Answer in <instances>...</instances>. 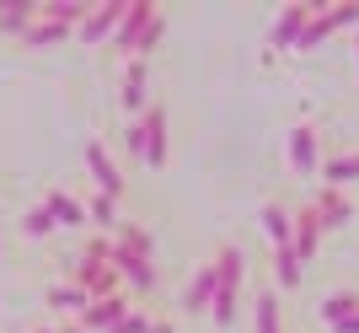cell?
<instances>
[{
	"mask_svg": "<svg viewBox=\"0 0 359 333\" xmlns=\"http://www.w3.org/2000/svg\"><path fill=\"white\" fill-rule=\"evenodd\" d=\"M215 263V301H210V318L215 328H231L241 312V280H247V247L241 242H220V253L210 258Z\"/></svg>",
	"mask_w": 359,
	"mask_h": 333,
	"instance_id": "1",
	"label": "cell"
},
{
	"mask_svg": "<svg viewBox=\"0 0 359 333\" xmlns=\"http://www.w3.org/2000/svg\"><path fill=\"white\" fill-rule=\"evenodd\" d=\"M65 280H70L75 290H86V301H102V296H118V274H113V263L97 253H75L65 258Z\"/></svg>",
	"mask_w": 359,
	"mask_h": 333,
	"instance_id": "2",
	"label": "cell"
},
{
	"mask_svg": "<svg viewBox=\"0 0 359 333\" xmlns=\"http://www.w3.org/2000/svg\"><path fill=\"white\" fill-rule=\"evenodd\" d=\"M344 27H359V6H354V0H332V6H316L311 22L300 27L295 48H300V54H311V48H322L332 32H344Z\"/></svg>",
	"mask_w": 359,
	"mask_h": 333,
	"instance_id": "3",
	"label": "cell"
},
{
	"mask_svg": "<svg viewBox=\"0 0 359 333\" xmlns=\"http://www.w3.org/2000/svg\"><path fill=\"white\" fill-rule=\"evenodd\" d=\"M140 135H145L140 162H145L150 172H161V166L172 162V107H166V103H150L145 113H140Z\"/></svg>",
	"mask_w": 359,
	"mask_h": 333,
	"instance_id": "4",
	"label": "cell"
},
{
	"mask_svg": "<svg viewBox=\"0 0 359 333\" xmlns=\"http://www.w3.org/2000/svg\"><path fill=\"white\" fill-rule=\"evenodd\" d=\"M156 16H161V6H156V0H123V16H118V27H113V38H107V44L118 48L123 60H135Z\"/></svg>",
	"mask_w": 359,
	"mask_h": 333,
	"instance_id": "5",
	"label": "cell"
},
{
	"mask_svg": "<svg viewBox=\"0 0 359 333\" xmlns=\"http://www.w3.org/2000/svg\"><path fill=\"white\" fill-rule=\"evenodd\" d=\"M86 178L97 183V194H107V199H118V204H123L129 178H123V166L113 162V151H107L102 140H86Z\"/></svg>",
	"mask_w": 359,
	"mask_h": 333,
	"instance_id": "6",
	"label": "cell"
},
{
	"mask_svg": "<svg viewBox=\"0 0 359 333\" xmlns=\"http://www.w3.org/2000/svg\"><path fill=\"white\" fill-rule=\"evenodd\" d=\"M118 107L129 119H140L150 107V60H123V76H118Z\"/></svg>",
	"mask_w": 359,
	"mask_h": 333,
	"instance_id": "7",
	"label": "cell"
},
{
	"mask_svg": "<svg viewBox=\"0 0 359 333\" xmlns=\"http://www.w3.org/2000/svg\"><path fill=\"white\" fill-rule=\"evenodd\" d=\"M118 16H123V0H97V6L86 11V22L75 27V38H81L86 48H102L107 38H113V27H118Z\"/></svg>",
	"mask_w": 359,
	"mask_h": 333,
	"instance_id": "8",
	"label": "cell"
},
{
	"mask_svg": "<svg viewBox=\"0 0 359 333\" xmlns=\"http://www.w3.org/2000/svg\"><path fill=\"white\" fill-rule=\"evenodd\" d=\"M306 210L316 215V226H322V237H327V231H338V226H348V221H354V199L338 194V188H322V194L306 199Z\"/></svg>",
	"mask_w": 359,
	"mask_h": 333,
	"instance_id": "9",
	"label": "cell"
},
{
	"mask_svg": "<svg viewBox=\"0 0 359 333\" xmlns=\"http://www.w3.org/2000/svg\"><path fill=\"white\" fill-rule=\"evenodd\" d=\"M311 11H316V0H295V6H285V11H279V22H273V32H269V54L295 48V38H300V27L311 22Z\"/></svg>",
	"mask_w": 359,
	"mask_h": 333,
	"instance_id": "10",
	"label": "cell"
},
{
	"mask_svg": "<svg viewBox=\"0 0 359 333\" xmlns=\"http://www.w3.org/2000/svg\"><path fill=\"white\" fill-rule=\"evenodd\" d=\"M129 306H135V301H129V296L118 290V296L86 301V312H81L75 322H81V333H107V328H118V322H123V312H129Z\"/></svg>",
	"mask_w": 359,
	"mask_h": 333,
	"instance_id": "11",
	"label": "cell"
},
{
	"mask_svg": "<svg viewBox=\"0 0 359 333\" xmlns=\"http://www.w3.org/2000/svg\"><path fill=\"white\" fill-rule=\"evenodd\" d=\"M316 135H322L316 124H295V129H290L285 151H290V166H295V172H316V166H322V145H316Z\"/></svg>",
	"mask_w": 359,
	"mask_h": 333,
	"instance_id": "12",
	"label": "cell"
},
{
	"mask_svg": "<svg viewBox=\"0 0 359 333\" xmlns=\"http://www.w3.org/2000/svg\"><path fill=\"white\" fill-rule=\"evenodd\" d=\"M48 215H54V226H65V231H86V204L75 194H65V188H43V199H38Z\"/></svg>",
	"mask_w": 359,
	"mask_h": 333,
	"instance_id": "13",
	"label": "cell"
},
{
	"mask_svg": "<svg viewBox=\"0 0 359 333\" xmlns=\"http://www.w3.org/2000/svg\"><path fill=\"white\" fill-rule=\"evenodd\" d=\"M257 226H263V237H269L273 247H285L290 231H295V204H290V199H269V204L257 210Z\"/></svg>",
	"mask_w": 359,
	"mask_h": 333,
	"instance_id": "14",
	"label": "cell"
},
{
	"mask_svg": "<svg viewBox=\"0 0 359 333\" xmlns=\"http://www.w3.org/2000/svg\"><path fill=\"white\" fill-rule=\"evenodd\" d=\"M316 247H322V226H316V215L300 204V210H295V231H290V253H295L300 263H311Z\"/></svg>",
	"mask_w": 359,
	"mask_h": 333,
	"instance_id": "15",
	"label": "cell"
},
{
	"mask_svg": "<svg viewBox=\"0 0 359 333\" xmlns=\"http://www.w3.org/2000/svg\"><path fill=\"white\" fill-rule=\"evenodd\" d=\"M322 178H327V188H338L344 194L348 183H359V151H338V156H322V166H316Z\"/></svg>",
	"mask_w": 359,
	"mask_h": 333,
	"instance_id": "16",
	"label": "cell"
},
{
	"mask_svg": "<svg viewBox=\"0 0 359 333\" xmlns=\"http://www.w3.org/2000/svg\"><path fill=\"white\" fill-rule=\"evenodd\" d=\"M210 301H215V263H198L182 290V312H210Z\"/></svg>",
	"mask_w": 359,
	"mask_h": 333,
	"instance_id": "17",
	"label": "cell"
},
{
	"mask_svg": "<svg viewBox=\"0 0 359 333\" xmlns=\"http://www.w3.org/2000/svg\"><path fill=\"white\" fill-rule=\"evenodd\" d=\"M359 312V290H327V296H322V306H316V318L327 322V333L338 328V322H348Z\"/></svg>",
	"mask_w": 359,
	"mask_h": 333,
	"instance_id": "18",
	"label": "cell"
},
{
	"mask_svg": "<svg viewBox=\"0 0 359 333\" xmlns=\"http://www.w3.org/2000/svg\"><path fill=\"white\" fill-rule=\"evenodd\" d=\"M252 333H285V306H279V290H257V301H252Z\"/></svg>",
	"mask_w": 359,
	"mask_h": 333,
	"instance_id": "19",
	"label": "cell"
},
{
	"mask_svg": "<svg viewBox=\"0 0 359 333\" xmlns=\"http://www.w3.org/2000/svg\"><path fill=\"white\" fill-rule=\"evenodd\" d=\"M32 22H38V0H6L0 6V32L6 38H22Z\"/></svg>",
	"mask_w": 359,
	"mask_h": 333,
	"instance_id": "20",
	"label": "cell"
},
{
	"mask_svg": "<svg viewBox=\"0 0 359 333\" xmlns=\"http://www.w3.org/2000/svg\"><path fill=\"white\" fill-rule=\"evenodd\" d=\"M113 242L123 247V253H135V258H150L156 263V237H150L140 221H118V231H113Z\"/></svg>",
	"mask_w": 359,
	"mask_h": 333,
	"instance_id": "21",
	"label": "cell"
},
{
	"mask_svg": "<svg viewBox=\"0 0 359 333\" xmlns=\"http://www.w3.org/2000/svg\"><path fill=\"white\" fill-rule=\"evenodd\" d=\"M75 27H65V22H48V16H38L27 32H22V44L27 48H54V44H70Z\"/></svg>",
	"mask_w": 359,
	"mask_h": 333,
	"instance_id": "22",
	"label": "cell"
},
{
	"mask_svg": "<svg viewBox=\"0 0 359 333\" xmlns=\"http://www.w3.org/2000/svg\"><path fill=\"white\" fill-rule=\"evenodd\" d=\"M118 199H107V194H91L86 199V226H97L102 231V237H113V231H118Z\"/></svg>",
	"mask_w": 359,
	"mask_h": 333,
	"instance_id": "23",
	"label": "cell"
},
{
	"mask_svg": "<svg viewBox=\"0 0 359 333\" xmlns=\"http://www.w3.org/2000/svg\"><path fill=\"white\" fill-rule=\"evenodd\" d=\"M43 301L54 306V312H70V318H81V312H86V290H75L70 280H54V285L43 290Z\"/></svg>",
	"mask_w": 359,
	"mask_h": 333,
	"instance_id": "24",
	"label": "cell"
},
{
	"mask_svg": "<svg viewBox=\"0 0 359 333\" xmlns=\"http://www.w3.org/2000/svg\"><path fill=\"white\" fill-rule=\"evenodd\" d=\"M107 333H172V322L150 318V306H129L123 322H118V328H107Z\"/></svg>",
	"mask_w": 359,
	"mask_h": 333,
	"instance_id": "25",
	"label": "cell"
},
{
	"mask_svg": "<svg viewBox=\"0 0 359 333\" xmlns=\"http://www.w3.org/2000/svg\"><path fill=\"white\" fill-rule=\"evenodd\" d=\"M295 285H300V258L285 242V247H273V290H295Z\"/></svg>",
	"mask_w": 359,
	"mask_h": 333,
	"instance_id": "26",
	"label": "cell"
},
{
	"mask_svg": "<svg viewBox=\"0 0 359 333\" xmlns=\"http://www.w3.org/2000/svg\"><path fill=\"white\" fill-rule=\"evenodd\" d=\"M54 231L60 226H54V215H48L43 204H32V210L22 215V237H32V242H38V237H54Z\"/></svg>",
	"mask_w": 359,
	"mask_h": 333,
	"instance_id": "27",
	"label": "cell"
},
{
	"mask_svg": "<svg viewBox=\"0 0 359 333\" xmlns=\"http://www.w3.org/2000/svg\"><path fill=\"white\" fill-rule=\"evenodd\" d=\"M123 151H129V156H140V151H145V135H140V119H129V129H123Z\"/></svg>",
	"mask_w": 359,
	"mask_h": 333,
	"instance_id": "28",
	"label": "cell"
},
{
	"mask_svg": "<svg viewBox=\"0 0 359 333\" xmlns=\"http://www.w3.org/2000/svg\"><path fill=\"white\" fill-rule=\"evenodd\" d=\"M332 333H359V312H354V318H348V322H338V328H332Z\"/></svg>",
	"mask_w": 359,
	"mask_h": 333,
	"instance_id": "29",
	"label": "cell"
},
{
	"mask_svg": "<svg viewBox=\"0 0 359 333\" xmlns=\"http://www.w3.org/2000/svg\"><path fill=\"white\" fill-rule=\"evenodd\" d=\"M54 333H81V322H65V328H54Z\"/></svg>",
	"mask_w": 359,
	"mask_h": 333,
	"instance_id": "30",
	"label": "cell"
},
{
	"mask_svg": "<svg viewBox=\"0 0 359 333\" xmlns=\"http://www.w3.org/2000/svg\"><path fill=\"white\" fill-rule=\"evenodd\" d=\"M32 333H54V328H32Z\"/></svg>",
	"mask_w": 359,
	"mask_h": 333,
	"instance_id": "31",
	"label": "cell"
},
{
	"mask_svg": "<svg viewBox=\"0 0 359 333\" xmlns=\"http://www.w3.org/2000/svg\"><path fill=\"white\" fill-rule=\"evenodd\" d=\"M354 54H359V38H354Z\"/></svg>",
	"mask_w": 359,
	"mask_h": 333,
	"instance_id": "32",
	"label": "cell"
}]
</instances>
